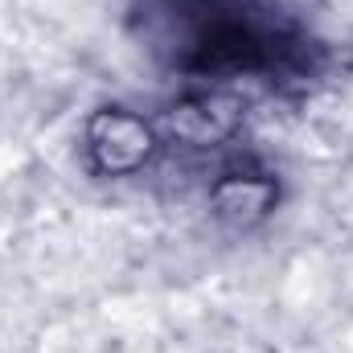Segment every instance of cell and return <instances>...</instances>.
Here are the masks:
<instances>
[{
    "instance_id": "6da1fadb",
    "label": "cell",
    "mask_w": 353,
    "mask_h": 353,
    "mask_svg": "<svg viewBox=\"0 0 353 353\" xmlns=\"http://www.w3.org/2000/svg\"><path fill=\"white\" fill-rule=\"evenodd\" d=\"M103 123H107V140H94V148L103 152V165L107 169L140 165L144 152H148V132L136 119H128V115H107Z\"/></svg>"
}]
</instances>
